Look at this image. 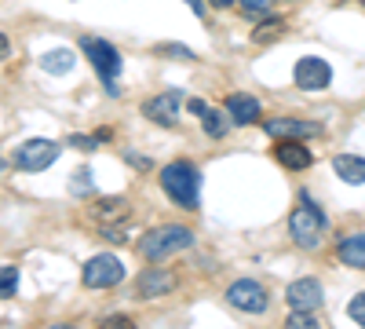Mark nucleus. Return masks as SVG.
<instances>
[{
	"mask_svg": "<svg viewBox=\"0 0 365 329\" xmlns=\"http://www.w3.org/2000/svg\"><path fill=\"white\" fill-rule=\"evenodd\" d=\"M41 66H44L48 74H70V70H73V51H66V48L48 51V55L41 59Z\"/></svg>",
	"mask_w": 365,
	"mask_h": 329,
	"instance_id": "obj_19",
	"label": "nucleus"
},
{
	"mask_svg": "<svg viewBox=\"0 0 365 329\" xmlns=\"http://www.w3.org/2000/svg\"><path fill=\"white\" fill-rule=\"evenodd\" d=\"M158 51H165V55H182V59H190V55H194L190 48H182V44H161Z\"/></svg>",
	"mask_w": 365,
	"mask_h": 329,
	"instance_id": "obj_26",
	"label": "nucleus"
},
{
	"mask_svg": "<svg viewBox=\"0 0 365 329\" xmlns=\"http://www.w3.org/2000/svg\"><path fill=\"white\" fill-rule=\"evenodd\" d=\"M179 110H182V96L179 92H158L154 99L143 103V113L154 125H161V128H172L179 121Z\"/></svg>",
	"mask_w": 365,
	"mask_h": 329,
	"instance_id": "obj_11",
	"label": "nucleus"
},
{
	"mask_svg": "<svg viewBox=\"0 0 365 329\" xmlns=\"http://www.w3.org/2000/svg\"><path fill=\"white\" fill-rule=\"evenodd\" d=\"M19 293V267H0V300Z\"/></svg>",
	"mask_w": 365,
	"mask_h": 329,
	"instance_id": "obj_21",
	"label": "nucleus"
},
{
	"mask_svg": "<svg viewBox=\"0 0 365 329\" xmlns=\"http://www.w3.org/2000/svg\"><path fill=\"white\" fill-rule=\"evenodd\" d=\"M285 300H289V308H296V311H318V308L325 304V289H322L318 278H296V282L285 289Z\"/></svg>",
	"mask_w": 365,
	"mask_h": 329,
	"instance_id": "obj_9",
	"label": "nucleus"
},
{
	"mask_svg": "<svg viewBox=\"0 0 365 329\" xmlns=\"http://www.w3.org/2000/svg\"><path fill=\"white\" fill-rule=\"evenodd\" d=\"M332 168H336V176L344 179V183H351V187H361L365 183V158L340 154V158H332Z\"/></svg>",
	"mask_w": 365,
	"mask_h": 329,
	"instance_id": "obj_16",
	"label": "nucleus"
},
{
	"mask_svg": "<svg viewBox=\"0 0 365 329\" xmlns=\"http://www.w3.org/2000/svg\"><path fill=\"white\" fill-rule=\"evenodd\" d=\"M194 246V231L190 227H179V223H161L154 231H146L143 234V242H139V253L143 260L150 263H158V260H168L182 249H190Z\"/></svg>",
	"mask_w": 365,
	"mask_h": 329,
	"instance_id": "obj_1",
	"label": "nucleus"
},
{
	"mask_svg": "<svg viewBox=\"0 0 365 329\" xmlns=\"http://www.w3.org/2000/svg\"><path fill=\"white\" fill-rule=\"evenodd\" d=\"M285 325H296V329H314V325H322L318 322V315L314 311H296V308H289V322Z\"/></svg>",
	"mask_w": 365,
	"mask_h": 329,
	"instance_id": "obj_22",
	"label": "nucleus"
},
{
	"mask_svg": "<svg viewBox=\"0 0 365 329\" xmlns=\"http://www.w3.org/2000/svg\"><path fill=\"white\" fill-rule=\"evenodd\" d=\"M361 4H365V0H361Z\"/></svg>",
	"mask_w": 365,
	"mask_h": 329,
	"instance_id": "obj_34",
	"label": "nucleus"
},
{
	"mask_svg": "<svg viewBox=\"0 0 365 329\" xmlns=\"http://www.w3.org/2000/svg\"><path fill=\"white\" fill-rule=\"evenodd\" d=\"M8 51H11V44H8V37H4V34H0V59H4Z\"/></svg>",
	"mask_w": 365,
	"mask_h": 329,
	"instance_id": "obj_31",
	"label": "nucleus"
},
{
	"mask_svg": "<svg viewBox=\"0 0 365 329\" xmlns=\"http://www.w3.org/2000/svg\"><path fill=\"white\" fill-rule=\"evenodd\" d=\"M270 8H274V0H241V11H245V15H252V19H259V15H270Z\"/></svg>",
	"mask_w": 365,
	"mask_h": 329,
	"instance_id": "obj_24",
	"label": "nucleus"
},
{
	"mask_svg": "<svg viewBox=\"0 0 365 329\" xmlns=\"http://www.w3.org/2000/svg\"><path fill=\"white\" fill-rule=\"evenodd\" d=\"M81 48L88 55V63L96 66V74L103 77L106 84V96H120V84H117V74H120V51L103 41V37H81Z\"/></svg>",
	"mask_w": 365,
	"mask_h": 329,
	"instance_id": "obj_3",
	"label": "nucleus"
},
{
	"mask_svg": "<svg viewBox=\"0 0 365 329\" xmlns=\"http://www.w3.org/2000/svg\"><path fill=\"white\" fill-rule=\"evenodd\" d=\"M135 289H139L143 300H158V296L175 289V275L165 271V267H146V271L139 275V282H135Z\"/></svg>",
	"mask_w": 365,
	"mask_h": 329,
	"instance_id": "obj_12",
	"label": "nucleus"
},
{
	"mask_svg": "<svg viewBox=\"0 0 365 329\" xmlns=\"http://www.w3.org/2000/svg\"><path fill=\"white\" fill-rule=\"evenodd\" d=\"M190 110H194V113H197V117H201V113H205V110H208V106H205V103H201V99H190Z\"/></svg>",
	"mask_w": 365,
	"mask_h": 329,
	"instance_id": "obj_30",
	"label": "nucleus"
},
{
	"mask_svg": "<svg viewBox=\"0 0 365 329\" xmlns=\"http://www.w3.org/2000/svg\"><path fill=\"white\" fill-rule=\"evenodd\" d=\"M274 158H278L285 168L292 172H303V168H311V151L303 146V139H274Z\"/></svg>",
	"mask_w": 365,
	"mask_h": 329,
	"instance_id": "obj_13",
	"label": "nucleus"
},
{
	"mask_svg": "<svg viewBox=\"0 0 365 329\" xmlns=\"http://www.w3.org/2000/svg\"><path fill=\"white\" fill-rule=\"evenodd\" d=\"M4 168H8V161H4V158H0V176H4Z\"/></svg>",
	"mask_w": 365,
	"mask_h": 329,
	"instance_id": "obj_33",
	"label": "nucleus"
},
{
	"mask_svg": "<svg viewBox=\"0 0 365 329\" xmlns=\"http://www.w3.org/2000/svg\"><path fill=\"white\" fill-rule=\"evenodd\" d=\"M55 158H58V143H51V139H26L15 151L11 161L22 172H44L48 165H55Z\"/></svg>",
	"mask_w": 365,
	"mask_h": 329,
	"instance_id": "obj_6",
	"label": "nucleus"
},
{
	"mask_svg": "<svg viewBox=\"0 0 365 329\" xmlns=\"http://www.w3.org/2000/svg\"><path fill=\"white\" fill-rule=\"evenodd\" d=\"M347 318H351L354 325H361V329H365V293L351 296V304H347Z\"/></svg>",
	"mask_w": 365,
	"mask_h": 329,
	"instance_id": "obj_23",
	"label": "nucleus"
},
{
	"mask_svg": "<svg viewBox=\"0 0 365 329\" xmlns=\"http://www.w3.org/2000/svg\"><path fill=\"white\" fill-rule=\"evenodd\" d=\"M270 139H311L322 136V121H303V117H274L263 125Z\"/></svg>",
	"mask_w": 365,
	"mask_h": 329,
	"instance_id": "obj_10",
	"label": "nucleus"
},
{
	"mask_svg": "<svg viewBox=\"0 0 365 329\" xmlns=\"http://www.w3.org/2000/svg\"><path fill=\"white\" fill-rule=\"evenodd\" d=\"M227 113L234 125H256L259 121V99L249 96V92H234L227 99Z\"/></svg>",
	"mask_w": 365,
	"mask_h": 329,
	"instance_id": "obj_14",
	"label": "nucleus"
},
{
	"mask_svg": "<svg viewBox=\"0 0 365 329\" xmlns=\"http://www.w3.org/2000/svg\"><path fill=\"white\" fill-rule=\"evenodd\" d=\"M125 158H128V161H132V165H135V168H150V158H139V154H135V151H128V154H125Z\"/></svg>",
	"mask_w": 365,
	"mask_h": 329,
	"instance_id": "obj_27",
	"label": "nucleus"
},
{
	"mask_svg": "<svg viewBox=\"0 0 365 329\" xmlns=\"http://www.w3.org/2000/svg\"><path fill=\"white\" fill-rule=\"evenodd\" d=\"M81 282L88 289H110V285H120L125 282V263H120L113 253H99L84 263L81 271Z\"/></svg>",
	"mask_w": 365,
	"mask_h": 329,
	"instance_id": "obj_5",
	"label": "nucleus"
},
{
	"mask_svg": "<svg viewBox=\"0 0 365 329\" xmlns=\"http://www.w3.org/2000/svg\"><path fill=\"white\" fill-rule=\"evenodd\" d=\"M161 191L179 205V208H197V194H201V172L190 161H172L161 168Z\"/></svg>",
	"mask_w": 365,
	"mask_h": 329,
	"instance_id": "obj_2",
	"label": "nucleus"
},
{
	"mask_svg": "<svg viewBox=\"0 0 365 329\" xmlns=\"http://www.w3.org/2000/svg\"><path fill=\"white\" fill-rule=\"evenodd\" d=\"M208 4H212V8H230L234 0H208Z\"/></svg>",
	"mask_w": 365,
	"mask_h": 329,
	"instance_id": "obj_32",
	"label": "nucleus"
},
{
	"mask_svg": "<svg viewBox=\"0 0 365 329\" xmlns=\"http://www.w3.org/2000/svg\"><path fill=\"white\" fill-rule=\"evenodd\" d=\"M128 198H99L96 205V220L99 223H113V220H128Z\"/></svg>",
	"mask_w": 365,
	"mask_h": 329,
	"instance_id": "obj_17",
	"label": "nucleus"
},
{
	"mask_svg": "<svg viewBox=\"0 0 365 329\" xmlns=\"http://www.w3.org/2000/svg\"><path fill=\"white\" fill-rule=\"evenodd\" d=\"M282 29H285V22H282V19H267V22H259V26H256L252 41H256V44H274V41L282 37Z\"/></svg>",
	"mask_w": 365,
	"mask_h": 329,
	"instance_id": "obj_20",
	"label": "nucleus"
},
{
	"mask_svg": "<svg viewBox=\"0 0 365 329\" xmlns=\"http://www.w3.org/2000/svg\"><path fill=\"white\" fill-rule=\"evenodd\" d=\"M336 256H340V263L365 271V234H347V238H340Z\"/></svg>",
	"mask_w": 365,
	"mask_h": 329,
	"instance_id": "obj_15",
	"label": "nucleus"
},
{
	"mask_svg": "<svg viewBox=\"0 0 365 329\" xmlns=\"http://www.w3.org/2000/svg\"><path fill=\"white\" fill-rule=\"evenodd\" d=\"M187 4H190V11H194L197 19H205V4H201V0H187Z\"/></svg>",
	"mask_w": 365,
	"mask_h": 329,
	"instance_id": "obj_29",
	"label": "nucleus"
},
{
	"mask_svg": "<svg viewBox=\"0 0 365 329\" xmlns=\"http://www.w3.org/2000/svg\"><path fill=\"white\" fill-rule=\"evenodd\" d=\"M329 81H332V66L325 59L303 55L296 63V88L299 92H322V88H329Z\"/></svg>",
	"mask_w": 365,
	"mask_h": 329,
	"instance_id": "obj_8",
	"label": "nucleus"
},
{
	"mask_svg": "<svg viewBox=\"0 0 365 329\" xmlns=\"http://www.w3.org/2000/svg\"><path fill=\"white\" fill-rule=\"evenodd\" d=\"M230 113H220V110H205L201 113V128H205V136H212V139H223L227 132H230Z\"/></svg>",
	"mask_w": 365,
	"mask_h": 329,
	"instance_id": "obj_18",
	"label": "nucleus"
},
{
	"mask_svg": "<svg viewBox=\"0 0 365 329\" xmlns=\"http://www.w3.org/2000/svg\"><path fill=\"white\" fill-rule=\"evenodd\" d=\"M70 191H73L77 198L91 191V168H77V172H73V183H70Z\"/></svg>",
	"mask_w": 365,
	"mask_h": 329,
	"instance_id": "obj_25",
	"label": "nucleus"
},
{
	"mask_svg": "<svg viewBox=\"0 0 365 329\" xmlns=\"http://www.w3.org/2000/svg\"><path fill=\"white\" fill-rule=\"evenodd\" d=\"M289 234H292V242H296L299 249H318V246H322L325 213H318L307 194H303V205H299V208H292V216H289Z\"/></svg>",
	"mask_w": 365,
	"mask_h": 329,
	"instance_id": "obj_4",
	"label": "nucleus"
},
{
	"mask_svg": "<svg viewBox=\"0 0 365 329\" xmlns=\"http://www.w3.org/2000/svg\"><path fill=\"white\" fill-rule=\"evenodd\" d=\"M227 300H230L237 311L263 315V311H267V304H270V296H267V289H263L259 282H252V278H241V282H234V285L227 289Z\"/></svg>",
	"mask_w": 365,
	"mask_h": 329,
	"instance_id": "obj_7",
	"label": "nucleus"
},
{
	"mask_svg": "<svg viewBox=\"0 0 365 329\" xmlns=\"http://www.w3.org/2000/svg\"><path fill=\"white\" fill-rule=\"evenodd\" d=\"M103 234H106V242H117V246H120V242H125V234H120V231H110V227H106Z\"/></svg>",
	"mask_w": 365,
	"mask_h": 329,
	"instance_id": "obj_28",
	"label": "nucleus"
}]
</instances>
